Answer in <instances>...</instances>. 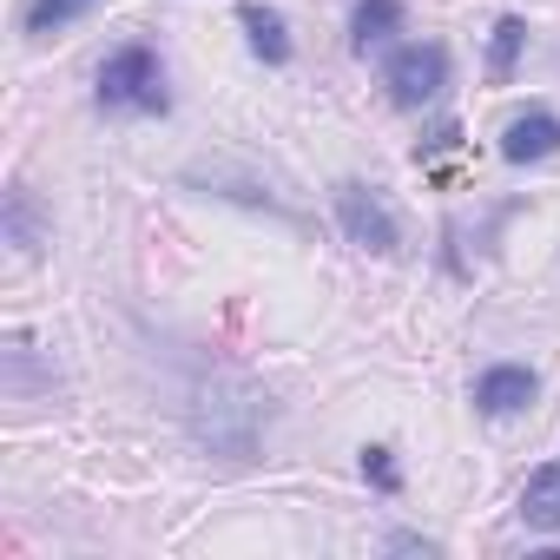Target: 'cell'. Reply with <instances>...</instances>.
Returning a JSON list of instances; mask_svg holds the SVG:
<instances>
[{
    "label": "cell",
    "mask_w": 560,
    "mask_h": 560,
    "mask_svg": "<svg viewBox=\"0 0 560 560\" xmlns=\"http://www.w3.org/2000/svg\"><path fill=\"white\" fill-rule=\"evenodd\" d=\"M100 106H106V113H165V106H172V93H165V60H159L145 40L106 54V67H100Z\"/></svg>",
    "instance_id": "6da1fadb"
},
{
    "label": "cell",
    "mask_w": 560,
    "mask_h": 560,
    "mask_svg": "<svg viewBox=\"0 0 560 560\" xmlns=\"http://www.w3.org/2000/svg\"><path fill=\"white\" fill-rule=\"evenodd\" d=\"M383 86H389V100H396L402 113L442 100V86H448V47H442V40H409V47L383 67Z\"/></svg>",
    "instance_id": "7a4b0ae2"
},
{
    "label": "cell",
    "mask_w": 560,
    "mask_h": 560,
    "mask_svg": "<svg viewBox=\"0 0 560 560\" xmlns=\"http://www.w3.org/2000/svg\"><path fill=\"white\" fill-rule=\"evenodd\" d=\"M337 218H343V237L363 250V257H396V218H389V205L370 191V185H337Z\"/></svg>",
    "instance_id": "3957f363"
},
{
    "label": "cell",
    "mask_w": 560,
    "mask_h": 560,
    "mask_svg": "<svg viewBox=\"0 0 560 560\" xmlns=\"http://www.w3.org/2000/svg\"><path fill=\"white\" fill-rule=\"evenodd\" d=\"M527 402H534V370L494 363V370L475 376V409H481V416H514V409H527Z\"/></svg>",
    "instance_id": "277c9868"
},
{
    "label": "cell",
    "mask_w": 560,
    "mask_h": 560,
    "mask_svg": "<svg viewBox=\"0 0 560 560\" xmlns=\"http://www.w3.org/2000/svg\"><path fill=\"white\" fill-rule=\"evenodd\" d=\"M560 152V119L553 113H521V119H508V132H501V159L508 165H540V159H553Z\"/></svg>",
    "instance_id": "5b68a950"
},
{
    "label": "cell",
    "mask_w": 560,
    "mask_h": 560,
    "mask_svg": "<svg viewBox=\"0 0 560 560\" xmlns=\"http://www.w3.org/2000/svg\"><path fill=\"white\" fill-rule=\"evenodd\" d=\"M521 521L540 527V534H560V462L534 468L527 488H521Z\"/></svg>",
    "instance_id": "8992f818"
},
{
    "label": "cell",
    "mask_w": 560,
    "mask_h": 560,
    "mask_svg": "<svg viewBox=\"0 0 560 560\" xmlns=\"http://www.w3.org/2000/svg\"><path fill=\"white\" fill-rule=\"evenodd\" d=\"M237 21H244L257 60H270V67L291 60V27H284V14H277V8H257V0H250V8H237Z\"/></svg>",
    "instance_id": "52a82bcc"
},
{
    "label": "cell",
    "mask_w": 560,
    "mask_h": 560,
    "mask_svg": "<svg viewBox=\"0 0 560 560\" xmlns=\"http://www.w3.org/2000/svg\"><path fill=\"white\" fill-rule=\"evenodd\" d=\"M389 34H402V0H357V14H350V54H370Z\"/></svg>",
    "instance_id": "ba28073f"
},
{
    "label": "cell",
    "mask_w": 560,
    "mask_h": 560,
    "mask_svg": "<svg viewBox=\"0 0 560 560\" xmlns=\"http://www.w3.org/2000/svg\"><path fill=\"white\" fill-rule=\"evenodd\" d=\"M521 47H527V21H521V14L494 21V40H488V73H494V80H508V73H514V60H521Z\"/></svg>",
    "instance_id": "9c48e42d"
},
{
    "label": "cell",
    "mask_w": 560,
    "mask_h": 560,
    "mask_svg": "<svg viewBox=\"0 0 560 560\" xmlns=\"http://www.w3.org/2000/svg\"><path fill=\"white\" fill-rule=\"evenodd\" d=\"M8 244H14V257H34V244H40V218H34V198L21 185L8 191Z\"/></svg>",
    "instance_id": "30bf717a"
},
{
    "label": "cell",
    "mask_w": 560,
    "mask_h": 560,
    "mask_svg": "<svg viewBox=\"0 0 560 560\" xmlns=\"http://www.w3.org/2000/svg\"><path fill=\"white\" fill-rule=\"evenodd\" d=\"M86 8H93V0H34V8H27V34L47 40V34H60L73 14H86Z\"/></svg>",
    "instance_id": "8fae6325"
},
{
    "label": "cell",
    "mask_w": 560,
    "mask_h": 560,
    "mask_svg": "<svg viewBox=\"0 0 560 560\" xmlns=\"http://www.w3.org/2000/svg\"><path fill=\"white\" fill-rule=\"evenodd\" d=\"M363 475L383 488V494H396L402 488V475H396V462H389V448H363Z\"/></svg>",
    "instance_id": "7c38bea8"
}]
</instances>
